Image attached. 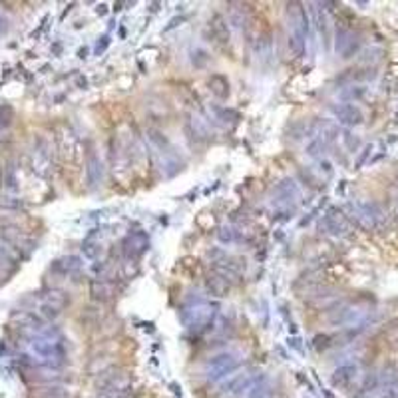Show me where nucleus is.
I'll return each instance as SVG.
<instances>
[{
    "label": "nucleus",
    "mask_w": 398,
    "mask_h": 398,
    "mask_svg": "<svg viewBox=\"0 0 398 398\" xmlns=\"http://www.w3.org/2000/svg\"><path fill=\"white\" fill-rule=\"evenodd\" d=\"M213 273H217L219 277H223L227 283H237L243 275V263L223 253V251H213V261H211Z\"/></svg>",
    "instance_id": "7"
},
{
    "label": "nucleus",
    "mask_w": 398,
    "mask_h": 398,
    "mask_svg": "<svg viewBox=\"0 0 398 398\" xmlns=\"http://www.w3.org/2000/svg\"><path fill=\"white\" fill-rule=\"evenodd\" d=\"M209 90H211V94L215 98L225 100L229 96V82L223 76H211L209 78Z\"/></svg>",
    "instance_id": "17"
},
{
    "label": "nucleus",
    "mask_w": 398,
    "mask_h": 398,
    "mask_svg": "<svg viewBox=\"0 0 398 398\" xmlns=\"http://www.w3.org/2000/svg\"><path fill=\"white\" fill-rule=\"evenodd\" d=\"M333 114L335 118L345 124V126H358L363 122V112L352 104H339V106H333Z\"/></svg>",
    "instance_id": "11"
},
{
    "label": "nucleus",
    "mask_w": 398,
    "mask_h": 398,
    "mask_svg": "<svg viewBox=\"0 0 398 398\" xmlns=\"http://www.w3.org/2000/svg\"><path fill=\"white\" fill-rule=\"evenodd\" d=\"M28 354L30 358L48 369H60L66 365L68 350L64 337L54 329V327H42L28 339Z\"/></svg>",
    "instance_id": "1"
},
{
    "label": "nucleus",
    "mask_w": 398,
    "mask_h": 398,
    "mask_svg": "<svg viewBox=\"0 0 398 398\" xmlns=\"http://www.w3.org/2000/svg\"><path fill=\"white\" fill-rule=\"evenodd\" d=\"M219 239H221L223 243H233V241H237V231L231 229V227H223V229L219 231Z\"/></svg>",
    "instance_id": "24"
},
{
    "label": "nucleus",
    "mask_w": 398,
    "mask_h": 398,
    "mask_svg": "<svg viewBox=\"0 0 398 398\" xmlns=\"http://www.w3.org/2000/svg\"><path fill=\"white\" fill-rule=\"evenodd\" d=\"M305 46H307V40H303V38H299V36H295V34L289 32V50L297 58H301L305 54Z\"/></svg>",
    "instance_id": "23"
},
{
    "label": "nucleus",
    "mask_w": 398,
    "mask_h": 398,
    "mask_svg": "<svg viewBox=\"0 0 398 398\" xmlns=\"http://www.w3.org/2000/svg\"><path fill=\"white\" fill-rule=\"evenodd\" d=\"M275 193L277 195H281V199H279V203H291L295 201V197H297V187L293 182H283V184H279L277 189H275Z\"/></svg>",
    "instance_id": "20"
},
{
    "label": "nucleus",
    "mask_w": 398,
    "mask_h": 398,
    "mask_svg": "<svg viewBox=\"0 0 398 398\" xmlns=\"http://www.w3.org/2000/svg\"><path fill=\"white\" fill-rule=\"evenodd\" d=\"M356 376V367L354 365H341L339 369L333 372V384L335 386H348Z\"/></svg>",
    "instance_id": "15"
},
{
    "label": "nucleus",
    "mask_w": 398,
    "mask_h": 398,
    "mask_svg": "<svg viewBox=\"0 0 398 398\" xmlns=\"http://www.w3.org/2000/svg\"><path fill=\"white\" fill-rule=\"evenodd\" d=\"M343 211L350 223H356L358 227H363L367 231L380 229L386 223V213L374 201H350Z\"/></svg>",
    "instance_id": "2"
},
{
    "label": "nucleus",
    "mask_w": 398,
    "mask_h": 398,
    "mask_svg": "<svg viewBox=\"0 0 398 398\" xmlns=\"http://www.w3.org/2000/svg\"><path fill=\"white\" fill-rule=\"evenodd\" d=\"M211 32L219 42H229V30H227V24H225L223 16H219V14H215V16H213Z\"/></svg>",
    "instance_id": "19"
},
{
    "label": "nucleus",
    "mask_w": 398,
    "mask_h": 398,
    "mask_svg": "<svg viewBox=\"0 0 398 398\" xmlns=\"http://www.w3.org/2000/svg\"><path fill=\"white\" fill-rule=\"evenodd\" d=\"M112 293H114V287H112L110 283H106L104 279L92 283V295H94L96 299H110Z\"/></svg>",
    "instance_id": "22"
},
{
    "label": "nucleus",
    "mask_w": 398,
    "mask_h": 398,
    "mask_svg": "<svg viewBox=\"0 0 398 398\" xmlns=\"http://www.w3.org/2000/svg\"><path fill=\"white\" fill-rule=\"evenodd\" d=\"M148 137H150V143H152V158L156 159L158 169L165 177L175 175L182 167H179V159L175 156L173 146L167 141V137L163 133L156 132V130H150Z\"/></svg>",
    "instance_id": "3"
},
{
    "label": "nucleus",
    "mask_w": 398,
    "mask_h": 398,
    "mask_svg": "<svg viewBox=\"0 0 398 398\" xmlns=\"http://www.w3.org/2000/svg\"><path fill=\"white\" fill-rule=\"evenodd\" d=\"M78 269H80V257H76V255H68V257L58 259V261L54 263V271L64 273V275H68V273H72V271H78Z\"/></svg>",
    "instance_id": "18"
},
{
    "label": "nucleus",
    "mask_w": 398,
    "mask_h": 398,
    "mask_svg": "<svg viewBox=\"0 0 398 398\" xmlns=\"http://www.w3.org/2000/svg\"><path fill=\"white\" fill-rule=\"evenodd\" d=\"M150 247V239L146 233H141V231H135V233H130L128 237L122 241V251H124V255L126 257H137V255H141L146 249Z\"/></svg>",
    "instance_id": "10"
},
{
    "label": "nucleus",
    "mask_w": 398,
    "mask_h": 398,
    "mask_svg": "<svg viewBox=\"0 0 398 398\" xmlns=\"http://www.w3.org/2000/svg\"><path fill=\"white\" fill-rule=\"evenodd\" d=\"M107 44H110V38H107V36H104V38H102V42H98V44H96V54L100 56V54H102L107 48Z\"/></svg>",
    "instance_id": "25"
},
{
    "label": "nucleus",
    "mask_w": 398,
    "mask_h": 398,
    "mask_svg": "<svg viewBox=\"0 0 398 398\" xmlns=\"http://www.w3.org/2000/svg\"><path fill=\"white\" fill-rule=\"evenodd\" d=\"M98 398H130V384L122 376H110L100 384Z\"/></svg>",
    "instance_id": "9"
},
{
    "label": "nucleus",
    "mask_w": 398,
    "mask_h": 398,
    "mask_svg": "<svg viewBox=\"0 0 398 398\" xmlns=\"http://www.w3.org/2000/svg\"><path fill=\"white\" fill-rule=\"evenodd\" d=\"M318 229H320V233L331 235V237H345L350 233L352 223L348 221V217L343 209H331L318 221Z\"/></svg>",
    "instance_id": "8"
},
{
    "label": "nucleus",
    "mask_w": 398,
    "mask_h": 398,
    "mask_svg": "<svg viewBox=\"0 0 398 398\" xmlns=\"http://www.w3.org/2000/svg\"><path fill=\"white\" fill-rule=\"evenodd\" d=\"M239 367H241V356H239L237 352H219V354L211 356L205 363L203 376H205V380L209 384L225 382L235 372H239Z\"/></svg>",
    "instance_id": "5"
},
{
    "label": "nucleus",
    "mask_w": 398,
    "mask_h": 398,
    "mask_svg": "<svg viewBox=\"0 0 398 398\" xmlns=\"http://www.w3.org/2000/svg\"><path fill=\"white\" fill-rule=\"evenodd\" d=\"M367 311L358 309V307H343L341 311H337V317H333L331 320L335 324H354V322H360L363 317H365Z\"/></svg>",
    "instance_id": "14"
},
{
    "label": "nucleus",
    "mask_w": 398,
    "mask_h": 398,
    "mask_svg": "<svg viewBox=\"0 0 398 398\" xmlns=\"http://www.w3.org/2000/svg\"><path fill=\"white\" fill-rule=\"evenodd\" d=\"M317 8H313V14H315V18H317V28L318 32H320V36H322V42H329V20H327V14H324V10L320 8L322 4H315Z\"/></svg>",
    "instance_id": "21"
},
{
    "label": "nucleus",
    "mask_w": 398,
    "mask_h": 398,
    "mask_svg": "<svg viewBox=\"0 0 398 398\" xmlns=\"http://www.w3.org/2000/svg\"><path fill=\"white\" fill-rule=\"evenodd\" d=\"M231 289V283H227L223 277H219L217 273H213L207 277V291L215 295V297H225Z\"/></svg>",
    "instance_id": "16"
},
{
    "label": "nucleus",
    "mask_w": 398,
    "mask_h": 398,
    "mask_svg": "<svg viewBox=\"0 0 398 398\" xmlns=\"http://www.w3.org/2000/svg\"><path fill=\"white\" fill-rule=\"evenodd\" d=\"M213 317H215V307L211 303L199 299V301H193L186 305L179 313V320L182 324L186 327L187 331L191 333H203L211 327Z\"/></svg>",
    "instance_id": "4"
},
{
    "label": "nucleus",
    "mask_w": 398,
    "mask_h": 398,
    "mask_svg": "<svg viewBox=\"0 0 398 398\" xmlns=\"http://www.w3.org/2000/svg\"><path fill=\"white\" fill-rule=\"evenodd\" d=\"M102 175H104L102 161H100V158H98L96 152H90V154H88V159H86V179H88V186L98 187L100 186V182H102Z\"/></svg>",
    "instance_id": "12"
},
{
    "label": "nucleus",
    "mask_w": 398,
    "mask_h": 398,
    "mask_svg": "<svg viewBox=\"0 0 398 398\" xmlns=\"http://www.w3.org/2000/svg\"><path fill=\"white\" fill-rule=\"evenodd\" d=\"M356 48H358V40L354 38V34L350 30L339 28L337 30V52L343 58H348L352 52H356Z\"/></svg>",
    "instance_id": "13"
},
{
    "label": "nucleus",
    "mask_w": 398,
    "mask_h": 398,
    "mask_svg": "<svg viewBox=\"0 0 398 398\" xmlns=\"http://www.w3.org/2000/svg\"><path fill=\"white\" fill-rule=\"evenodd\" d=\"M66 307H68V295L64 291H58V289H50L44 295H40L38 311H34V313L42 320H48V318L58 317Z\"/></svg>",
    "instance_id": "6"
}]
</instances>
